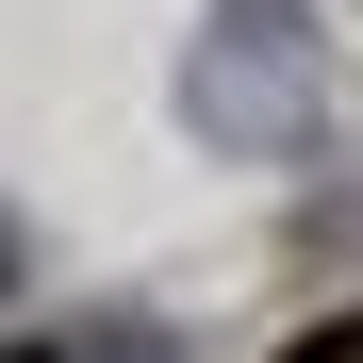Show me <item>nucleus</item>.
<instances>
[{
	"mask_svg": "<svg viewBox=\"0 0 363 363\" xmlns=\"http://www.w3.org/2000/svg\"><path fill=\"white\" fill-rule=\"evenodd\" d=\"M281 363H363V314H330V330H297Z\"/></svg>",
	"mask_w": 363,
	"mask_h": 363,
	"instance_id": "f257e3e1",
	"label": "nucleus"
},
{
	"mask_svg": "<svg viewBox=\"0 0 363 363\" xmlns=\"http://www.w3.org/2000/svg\"><path fill=\"white\" fill-rule=\"evenodd\" d=\"M17 363H50V347H17Z\"/></svg>",
	"mask_w": 363,
	"mask_h": 363,
	"instance_id": "f03ea898",
	"label": "nucleus"
}]
</instances>
